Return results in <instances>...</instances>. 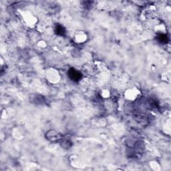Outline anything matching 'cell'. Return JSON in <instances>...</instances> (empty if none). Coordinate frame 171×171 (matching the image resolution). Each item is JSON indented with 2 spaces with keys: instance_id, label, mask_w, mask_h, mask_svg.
I'll list each match as a JSON object with an SVG mask.
<instances>
[{
  "instance_id": "obj_1",
  "label": "cell",
  "mask_w": 171,
  "mask_h": 171,
  "mask_svg": "<svg viewBox=\"0 0 171 171\" xmlns=\"http://www.w3.org/2000/svg\"><path fill=\"white\" fill-rule=\"evenodd\" d=\"M68 76L74 82H78L82 78V75L81 72L78 71L75 68H70L68 70Z\"/></svg>"
},
{
  "instance_id": "obj_2",
  "label": "cell",
  "mask_w": 171,
  "mask_h": 171,
  "mask_svg": "<svg viewBox=\"0 0 171 171\" xmlns=\"http://www.w3.org/2000/svg\"><path fill=\"white\" fill-rule=\"evenodd\" d=\"M46 136L47 140H50V141L53 142L60 141V139H61V136L60 135V133H58L54 130H50L47 132Z\"/></svg>"
},
{
  "instance_id": "obj_3",
  "label": "cell",
  "mask_w": 171,
  "mask_h": 171,
  "mask_svg": "<svg viewBox=\"0 0 171 171\" xmlns=\"http://www.w3.org/2000/svg\"><path fill=\"white\" fill-rule=\"evenodd\" d=\"M55 32L59 36H64L66 33V30L61 25L56 24L55 26Z\"/></svg>"
},
{
  "instance_id": "obj_4",
  "label": "cell",
  "mask_w": 171,
  "mask_h": 171,
  "mask_svg": "<svg viewBox=\"0 0 171 171\" xmlns=\"http://www.w3.org/2000/svg\"><path fill=\"white\" fill-rule=\"evenodd\" d=\"M157 39H158L159 42L167 44V42L169 41V38L165 34H159L157 36Z\"/></svg>"
}]
</instances>
